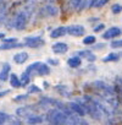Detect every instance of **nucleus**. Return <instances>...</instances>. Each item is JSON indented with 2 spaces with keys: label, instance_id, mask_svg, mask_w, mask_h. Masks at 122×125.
Listing matches in <instances>:
<instances>
[{
  "label": "nucleus",
  "instance_id": "obj_1",
  "mask_svg": "<svg viewBox=\"0 0 122 125\" xmlns=\"http://www.w3.org/2000/svg\"><path fill=\"white\" fill-rule=\"evenodd\" d=\"M44 118L50 125H66L69 121V115L64 110L57 108L48 109Z\"/></svg>",
  "mask_w": 122,
  "mask_h": 125
},
{
  "label": "nucleus",
  "instance_id": "obj_2",
  "mask_svg": "<svg viewBox=\"0 0 122 125\" xmlns=\"http://www.w3.org/2000/svg\"><path fill=\"white\" fill-rule=\"evenodd\" d=\"M31 19H32V17H31L26 11L20 10L18 12H16V14L12 16V20H14V28L17 30V31H23V30L28 26Z\"/></svg>",
  "mask_w": 122,
  "mask_h": 125
},
{
  "label": "nucleus",
  "instance_id": "obj_3",
  "mask_svg": "<svg viewBox=\"0 0 122 125\" xmlns=\"http://www.w3.org/2000/svg\"><path fill=\"white\" fill-rule=\"evenodd\" d=\"M92 87L95 88L98 92L95 94H116V88L103 80H95L92 82Z\"/></svg>",
  "mask_w": 122,
  "mask_h": 125
},
{
  "label": "nucleus",
  "instance_id": "obj_4",
  "mask_svg": "<svg viewBox=\"0 0 122 125\" xmlns=\"http://www.w3.org/2000/svg\"><path fill=\"white\" fill-rule=\"evenodd\" d=\"M59 12H60V10H59L56 4H42L39 10L37 11V16L40 19L55 17L59 15Z\"/></svg>",
  "mask_w": 122,
  "mask_h": 125
},
{
  "label": "nucleus",
  "instance_id": "obj_5",
  "mask_svg": "<svg viewBox=\"0 0 122 125\" xmlns=\"http://www.w3.org/2000/svg\"><path fill=\"white\" fill-rule=\"evenodd\" d=\"M25 47L32 48V49H38L45 44V41L40 36H28L23 39Z\"/></svg>",
  "mask_w": 122,
  "mask_h": 125
},
{
  "label": "nucleus",
  "instance_id": "obj_6",
  "mask_svg": "<svg viewBox=\"0 0 122 125\" xmlns=\"http://www.w3.org/2000/svg\"><path fill=\"white\" fill-rule=\"evenodd\" d=\"M34 109H35L34 105H23V107H20V108L16 109V115H17L18 118L27 119V118H29L31 115L35 114V113H34V112H35Z\"/></svg>",
  "mask_w": 122,
  "mask_h": 125
},
{
  "label": "nucleus",
  "instance_id": "obj_7",
  "mask_svg": "<svg viewBox=\"0 0 122 125\" xmlns=\"http://www.w3.org/2000/svg\"><path fill=\"white\" fill-rule=\"evenodd\" d=\"M121 34H122V30L120 27L113 26V27L107 28L105 32H103L101 33V38L103 39H115V38L120 37Z\"/></svg>",
  "mask_w": 122,
  "mask_h": 125
},
{
  "label": "nucleus",
  "instance_id": "obj_8",
  "mask_svg": "<svg viewBox=\"0 0 122 125\" xmlns=\"http://www.w3.org/2000/svg\"><path fill=\"white\" fill-rule=\"evenodd\" d=\"M86 33V28L82 25H70L67 26V34L72 37H82Z\"/></svg>",
  "mask_w": 122,
  "mask_h": 125
},
{
  "label": "nucleus",
  "instance_id": "obj_9",
  "mask_svg": "<svg viewBox=\"0 0 122 125\" xmlns=\"http://www.w3.org/2000/svg\"><path fill=\"white\" fill-rule=\"evenodd\" d=\"M10 75H11V65L9 62H3L1 70H0V81L6 82L10 79Z\"/></svg>",
  "mask_w": 122,
  "mask_h": 125
},
{
  "label": "nucleus",
  "instance_id": "obj_10",
  "mask_svg": "<svg viewBox=\"0 0 122 125\" xmlns=\"http://www.w3.org/2000/svg\"><path fill=\"white\" fill-rule=\"evenodd\" d=\"M51 50H52L55 54H59V55L65 54V53H67V50H69V44L65 43V42H56V43H54V44L51 45Z\"/></svg>",
  "mask_w": 122,
  "mask_h": 125
},
{
  "label": "nucleus",
  "instance_id": "obj_11",
  "mask_svg": "<svg viewBox=\"0 0 122 125\" xmlns=\"http://www.w3.org/2000/svg\"><path fill=\"white\" fill-rule=\"evenodd\" d=\"M76 55H78L79 58H84L88 62H94L96 60L95 54L90 50V49H83V50H78L76 52Z\"/></svg>",
  "mask_w": 122,
  "mask_h": 125
},
{
  "label": "nucleus",
  "instance_id": "obj_12",
  "mask_svg": "<svg viewBox=\"0 0 122 125\" xmlns=\"http://www.w3.org/2000/svg\"><path fill=\"white\" fill-rule=\"evenodd\" d=\"M65 34H67V27H65V26H59V27L54 28V30L50 32V38L57 39V38L64 37Z\"/></svg>",
  "mask_w": 122,
  "mask_h": 125
},
{
  "label": "nucleus",
  "instance_id": "obj_13",
  "mask_svg": "<svg viewBox=\"0 0 122 125\" xmlns=\"http://www.w3.org/2000/svg\"><path fill=\"white\" fill-rule=\"evenodd\" d=\"M28 58H29V55H28V53L27 52H18V53H16L15 55H14V62H16L17 65H22V64H25V62L28 60Z\"/></svg>",
  "mask_w": 122,
  "mask_h": 125
},
{
  "label": "nucleus",
  "instance_id": "obj_14",
  "mask_svg": "<svg viewBox=\"0 0 122 125\" xmlns=\"http://www.w3.org/2000/svg\"><path fill=\"white\" fill-rule=\"evenodd\" d=\"M54 90H55L59 94L64 96V97H66V98L72 96V93H71V91H70V88H69L67 85H56V86L54 87Z\"/></svg>",
  "mask_w": 122,
  "mask_h": 125
},
{
  "label": "nucleus",
  "instance_id": "obj_15",
  "mask_svg": "<svg viewBox=\"0 0 122 125\" xmlns=\"http://www.w3.org/2000/svg\"><path fill=\"white\" fill-rule=\"evenodd\" d=\"M67 65L72 69H78L82 65V58H79L78 55H73L67 60Z\"/></svg>",
  "mask_w": 122,
  "mask_h": 125
},
{
  "label": "nucleus",
  "instance_id": "obj_16",
  "mask_svg": "<svg viewBox=\"0 0 122 125\" xmlns=\"http://www.w3.org/2000/svg\"><path fill=\"white\" fill-rule=\"evenodd\" d=\"M44 116H42V115H38V114H33V115H31L29 118H27L26 119V123L28 124V125H39V124H42L43 121H44Z\"/></svg>",
  "mask_w": 122,
  "mask_h": 125
},
{
  "label": "nucleus",
  "instance_id": "obj_17",
  "mask_svg": "<svg viewBox=\"0 0 122 125\" xmlns=\"http://www.w3.org/2000/svg\"><path fill=\"white\" fill-rule=\"evenodd\" d=\"M35 74H37L38 76H46V75H49V74H50L49 64H48V62H40V65L38 66Z\"/></svg>",
  "mask_w": 122,
  "mask_h": 125
},
{
  "label": "nucleus",
  "instance_id": "obj_18",
  "mask_svg": "<svg viewBox=\"0 0 122 125\" xmlns=\"http://www.w3.org/2000/svg\"><path fill=\"white\" fill-rule=\"evenodd\" d=\"M9 82H10V86H11L12 88H21V87H22L20 77H18L16 74H14V73H11L10 79H9Z\"/></svg>",
  "mask_w": 122,
  "mask_h": 125
},
{
  "label": "nucleus",
  "instance_id": "obj_19",
  "mask_svg": "<svg viewBox=\"0 0 122 125\" xmlns=\"http://www.w3.org/2000/svg\"><path fill=\"white\" fill-rule=\"evenodd\" d=\"M121 59V54L120 53H110L107 54L105 58H103V62H117Z\"/></svg>",
  "mask_w": 122,
  "mask_h": 125
},
{
  "label": "nucleus",
  "instance_id": "obj_20",
  "mask_svg": "<svg viewBox=\"0 0 122 125\" xmlns=\"http://www.w3.org/2000/svg\"><path fill=\"white\" fill-rule=\"evenodd\" d=\"M25 47V43H3L0 44V50H10V49H16V48H22Z\"/></svg>",
  "mask_w": 122,
  "mask_h": 125
},
{
  "label": "nucleus",
  "instance_id": "obj_21",
  "mask_svg": "<svg viewBox=\"0 0 122 125\" xmlns=\"http://www.w3.org/2000/svg\"><path fill=\"white\" fill-rule=\"evenodd\" d=\"M20 80H21V85H22V87H27V86H29V85H31L32 75H31V74H28V73L25 70V71L21 74Z\"/></svg>",
  "mask_w": 122,
  "mask_h": 125
},
{
  "label": "nucleus",
  "instance_id": "obj_22",
  "mask_svg": "<svg viewBox=\"0 0 122 125\" xmlns=\"http://www.w3.org/2000/svg\"><path fill=\"white\" fill-rule=\"evenodd\" d=\"M40 62H42V61H34V62H32V64H29V65L26 68V71H27L28 74H31L32 76L35 75L37 69H38V66L40 65Z\"/></svg>",
  "mask_w": 122,
  "mask_h": 125
},
{
  "label": "nucleus",
  "instance_id": "obj_23",
  "mask_svg": "<svg viewBox=\"0 0 122 125\" xmlns=\"http://www.w3.org/2000/svg\"><path fill=\"white\" fill-rule=\"evenodd\" d=\"M82 43H83L84 45H94V44L96 43V37L93 36V34H90V36H86V37L83 38Z\"/></svg>",
  "mask_w": 122,
  "mask_h": 125
},
{
  "label": "nucleus",
  "instance_id": "obj_24",
  "mask_svg": "<svg viewBox=\"0 0 122 125\" xmlns=\"http://www.w3.org/2000/svg\"><path fill=\"white\" fill-rule=\"evenodd\" d=\"M81 1H82V0H69V1H67V6H69V9L71 11H75V10L77 11Z\"/></svg>",
  "mask_w": 122,
  "mask_h": 125
},
{
  "label": "nucleus",
  "instance_id": "obj_25",
  "mask_svg": "<svg viewBox=\"0 0 122 125\" xmlns=\"http://www.w3.org/2000/svg\"><path fill=\"white\" fill-rule=\"evenodd\" d=\"M29 98V93H25V94H18L16 97H14V102L15 103H25L27 102Z\"/></svg>",
  "mask_w": 122,
  "mask_h": 125
},
{
  "label": "nucleus",
  "instance_id": "obj_26",
  "mask_svg": "<svg viewBox=\"0 0 122 125\" xmlns=\"http://www.w3.org/2000/svg\"><path fill=\"white\" fill-rule=\"evenodd\" d=\"M111 12H112L113 15H118V14H121V12H122V5H121L120 3H115V4H112V5H111Z\"/></svg>",
  "mask_w": 122,
  "mask_h": 125
},
{
  "label": "nucleus",
  "instance_id": "obj_27",
  "mask_svg": "<svg viewBox=\"0 0 122 125\" xmlns=\"http://www.w3.org/2000/svg\"><path fill=\"white\" fill-rule=\"evenodd\" d=\"M27 92L29 93V94H38V93H40L42 92V90L38 87V86H35V85H29L28 86V90H27Z\"/></svg>",
  "mask_w": 122,
  "mask_h": 125
},
{
  "label": "nucleus",
  "instance_id": "obj_28",
  "mask_svg": "<svg viewBox=\"0 0 122 125\" xmlns=\"http://www.w3.org/2000/svg\"><path fill=\"white\" fill-rule=\"evenodd\" d=\"M10 119H11V115L10 114H8L4 110H0V121H1L3 124L6 123V121H10Z\"/></svg>",
  "mask_w": 122,
  "mask_h": 125
},
{
  "label": "nucleus",
  "instance_id": "obj_29",
  "mask_svg": "<svg viewBox=\"0 0 122 125\" xmlns=\"http://www.w3.org/2000/svg\"><path fill=\"white\" fill-rule=\"evenodd\" d=\"M110 47L112 49H117V48H122V39H113L110 43Z\"/></svg>",
  "mask_w": 122,
  "mask_h": 125
},
{
  "label": "nucleus",
  "instance_id": "obj_30",
  "mask_svg": "<svg viewBox=\"0 0 122 125\" xmlns=\"http://www.w3.org/2000/svg\"><path fill=\"white\" fill-rule=\"evenodd\" d=\"M87 8H89V0H82L81 1V4H79V6H78V12H81V11H83L84 9H87Z\"/></svg>",
  "mask_w": 122,
  "mask_h": 125
},
{
  "label": "nucleus",
  "instance_id": "obj_31",
  "mask_svg": "<svg viewBox=\"0 0 122 125\" xmlns=\"http://www.w3.org/2000/svg\"><path fill=\"white\" fill-rule=\"evenodd\" d=\"M6 16H8V10L0 11V26L5 25V22H6Z\"/></svg>",
  "mask_w": 122,
  "mask_h": 125
},
{
  "label": "nucleus",
  "instance_id": "obj_32",
  "mask_svg": "<svg viewBox=\"0 0 122 125\" xmlns=\"http://www.w3.org/2000/svg\"><path fill=\"white\" fill-rule=\"evenodd\" d=\"M104 28H105V25H104V23H98L96 26L93 27V31H94L95 33H99V32L104 31Z\"/></svg>",
  "mask_w": 122,
  "mask_h": 125
},
{
  "label": "nucleus",
  "instance_id": "obj_33",
  "mask_svg": "<svg viewBox=\"0 0 122 125\" xmlns=\"http://www.w3.org/2000/svg\"><path fill=\"white\" fill-rule=\"evenodd\" d=\"M1 42H3V43H17L18 39L15 38V37H10V38H4Z\"/></svg>",
  "mask_w": 122,
  "mask_h": 125
},
{
  "label": "nucleus",
  "instance_id": "obj_34",
  "mask_svg": "<svg viewBox=\"0 0 122 125\" xmlns=\"http://www.w3.org/2000/svg\"><path fill=\"white\" fill-rule=\"evenodd\" d=\"M46 62H48L49 65H52V66H57L59 65V60L57 59H52V58H49Z\"/></svg>",
  "mask_w": 122,
  "mask_h": 125
},
{
  "label": "nucleus",
  "instance_id": "obj_35",
  "mask_svg": "<svg viewBox=\"0 0 122 125\" xmlns=\"http://www.w3.org/2000/svg\"><path fill=\"white\" fill-rule=\"evenodd\" d=\"M110 1V0H99L98 1V4L95 5V8H98V9H100V8H103V6H105L107 3Z\"/></svg>",
  "mask_w": 122,
  "mask_h": 125
},
{
  "label": "nucleus",
  "instance_id": "obj_36",
  "mask_svg": "<svg viewBox=\"0 0 122 125\" xmlns=\"http://www.w3.org/2000/svg\"><path fill=\"white\" fill-rule=\"evenodd\" d=\"M10 92H11L10 90H0V98H3V97L8 96Z\"/></svg>",
  "mask_w": 122,
  "mask_h": 125
},
{
  "label": "nucleus",
  "instance_id": "obj_37",
  "mask_svg": "<svg viewBox=\"0 0 122 125\" xmlns=\"http://www.w3.org/2000/svg\"><path fill=\"white\" fill-rule=\"evenodd\" d=\"M98 1H99V0H89V8H95Z\"/></svg>",
  "mask_w": 122,
  "mask_h": 125
},
{
  "label": "nucleus",
  "instance_id": "obj_38",
  "mask_svg": "<svg viewBox=\"0 0 122 125\" xmlns=\"http://www.w3.org/2000/svg\"><path fill=\"white\" fill-rule=\"evenodd\" d=\"M88 21H89V22H96V21H99V19H98V17H90Z\"/></svg>",
  "mask_w": 122,
  "mask_h": 125
},
{
  "label": "nucleus",
  "instance_id": "obj_39",
  "mask_svg": "<svg viewBox=\"0 0 122 125\" xmlns=\"http://www.w3.org/2000/svg\"><path fill=\"white\" fill-rule=\"evenodd\" d=\"M5 38V33L4 32H0V41H3Z\"/></svg>",
  "mask_w": 122,
  "mask_h": 125
},
{
  "label": "nucleus",
  "instance_id": "obj_40",
  "mask_svg": "<svg viewBox=\"0 0 122 125\" xmlns=\"http://www.w3.org/2000/svg\"><path fill=\"white\" fill-rule=\"evenodd\" d=\"M43 85H44V87H45V88H48V87H49V83H48V81H44V83H43Z\"/></svg>",
  "mask_w": 122,
  "mask_h": 125
},
{
  "label": "nucleus",
  "instance_id": "obj_41",
  "mask_svg": "<svg viewBox=\"0 0 122 125\" xmlns=\"http://www.w3.org/2000/svg\"><path fill=\"white\" fill-rule=\"evenodd\" d=\"M1 85H3V82H1V81H0V90H1Z\"/></svg>",
  "mask_w": 122,
  "mask_h": 125
},
{
  "label": "nucleus",
  "instance_id": "obj_42",
  "mask_svg": "<svg viewBox=\"0 0 122 125\" xmlns=\"http://www.w3.org/2000/svg\"><path fill=\"white\" fill-rule=\"evenodd\" d=\"M0 125H4V124H3V123H1V121H0Z\"/></svg>",
  "mask_w": 122,
  "mask_h": 125
},
{
  "label": "nucleus",
  "instance_id": "obj_43",
  "mask_svg": "<svg viewBox=\"0 0 122 125\" xmlns=\"http://www.w3.org/2000/svg\"><path fill=\"white\" fill-rule=\"evenodd\" d=\"M0 1H6V0H0Z\"/></svg>",
  "mask_w": 122,
  "mask_h": 125
},
{
  "label": "nucleus",
  "instance_id": "obj_44",
  "mask_svg": "<svg viewBox=\"0 0 122 125\" xmlns=\"http://www.w3.org/2000/svg\"><path fill=\"white\" fill-rule=\"evenodd\" d=\"M120 54H121V58H122V52H121V53H120Z\"/></svg>",
  "mask_w": 122,
  "mask_h": 125
},
{
  "label": "nucleus",
  "instance_id": "obj_45",
  "mask_svg": "<svg viewBox=\"0 0 122 125\" xmlns=\"http://www.w3.org/2000/svg\"><path fill=\"white\" fill-rule=\"evenodd\" d=\"M8 125H11V124H8Z\"/></svg>",
  "mask_w": 122,
  "mask_h": 125
}]
</instances>
